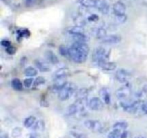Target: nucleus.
Segmentation results:
<instances>
[{
    "label": "nucleus",
    "mask_w": 147,
    "mask_h": 138,
    "mask_svg": "<svg viewBox=\"0 0 147 138\" xmlns=\"http://www.w3.org/2000/svg\"><path fill=\"white\" fill-rule=\"evenodd\" d=\"M34 63L39 70L41 72H47L50 70V65L47 60H42L40 59H37L34 60Z\"/></svg>",
    "instance_id": "14"
},
{
    "label": "nucleus",
    "mask_w": 147,
    "mask_h": 138,
    "mask_svg": "<svg viewBox=\"0 0 147 138\" xmlns=\"http://www.w3.org/2000/svg\"><path fill=\"white\" fill-rule=\"evenodd\" d=\"M90 32H91V34L95 38L98 39V40H102L103 37L107 35L106 34V30L103 29V27H93L90 30Z\"/></svg>",
    "instance_id": "13"
},
{
    "label": "nucleus",
    "mask_w": 147,
    "mask_h": 138,
    "mask_svg": "<svg viewBox=\"0 0 147 138\" xmlns=\"http://www.w3.org/2000/svg\"><path fill=\"white\" fill-rule=\"evenodd\" d=\"M59 52L62 56L69 58V47H65L64 45H61L59 47Z\"/></svg>",
    "instance_id": "28"
},
{
    "label": "nucleus",
    "mask_w": 147,
    "mask_h": 138,
    "mask_svg": "<svg viewBox=\"0 0 147 138\" xmlns=\"http://www.w3.org/2000/svg\"><path fill=\"white\" fill-rule=\"evenodd\" d=\"M73 38V40L76 42H84L87 43L89 40V38L88 36H86L85 34H70Z\"/></svg>",
    "instance_id": "20"
},
{
    "label": "nucleus",
    "mask_w": 147,
    "mask_h": 138,
    "mask_svg": "<svg viewBox=\"0 0 147 138\" xmlns=\"http://www.w3.org/2000/svg\"><path fill=\"white\" fill-rule=\"evenodd\" d=\"M45 82V79L42 76H39V77L36 78L35 80H34V86H39L40 85L44 84Z\"/></svg>",
    "instance_id": "33"
},
{
    "label": "nucleus",
    "mask_w": 147,
    "mask_h": 138,
    "mask_svg": "<svg viewBox=\"0 0 147 138\" xmlns=\"http://www.w3.org/2000/svg\"><path fill=\"white\" fill-rule=\"evenodd\" d=\"M23 83L18 78H14L11 80V86L16 91H22L23 89Z\"/></svg>",
    "instance_id": "23"
},
{
    "label": "nucleus",
    "mask_w": 147,
    "mask_h": 138,
    "mask_svg": "<svg viewBox=\"0 0 147 138\" xmlns=\"http://www.w3.org/2000/svg\"><path fill=\"white\" fill-rule=\"evenodd\" d=\"M88 95V91L86 89H80L77 90L76 92V99H82V98H87Z\"/></svg>",
    "instance_id": "25"
},
{
    "label": "nucleus",
    "mask_w": 147,
    "mask_h": 138,
    "mask_svg": "<svg viewBox=\"0 0 147 138\" xmlns=\"http://www.w3.org/2000/svg\"><path fill=\"white\" fill-rule=\"evenodd\" d=\"M121 138H132V134L129 131L125 130L121 133Z\"/></svg>",
    "instance_id": "37"
},
{
    "label": "nucleus",
    "mask_w": 147,
    "mask_h": 138,
    "mask_svg": "<svg viewBox=\"0 0 147 138\" xmlns=\"http://www.w3.org/2000/svg\"><path fill=\"white\" fill-rule=\"evenodd\" d=\"M88 20H89V21H97L98 20V17L96 14H91V15L90 16V17H88Z\"/></svg>",
    "instance_id": "39"
},
{
    "label": "nucleus",
    "mask_w": 147,
    "mask_h": 138,
    "mask_svg": "<svg viewBox=\"0 0 147 138\" xmlns=\"http://www.w3.org/2000/svg\"><path fill=\"white\" fill-rule=\"evenodd\" d=\"M121 132L117 130V129H113L110 132L108 135V138H121Z\"/></svg>",
    "instance_id": "30"
},
{
    "label": "nucleus",
    "mask_w": 147,
    "mask_h": 138,
    "mask_svg": "<svg viewBox=\"0 0 147 138\" xmlns=\"http://www.w3.org/2000/svg\"><path fill=\"white\" fill-rule=\"evenodd\" d=\"M6 52L9 55H14L16 53V48L14 47H13V46L10 45L9 47H6Z\"/></svg>",
    "instance_id": "36"
},
{
    "label": "nucleus",
    "mask_w": 147,
    "mask_h": 138,
    "mask_svg": "<svg viewBox=\"0 0 147 138\" xmlns=\"http://www.w3.org/2000/svg\"><path fill=\"white\" fill-rule=\"evenodd\" d=\"M1 138H8V137H7V135H1Z\"/></svg>",
    "instance_id": "41"
},
{
    "label": "nucleus",
    "mask_w": 147,
    "mask_h": 138,
    "mask_svg": "<svg viewBox=\"0 0 147 138\" xmlns=\"http://www.w3.org/2000/svg\"><path fill=\"white\" fill-rule=\"evenodd\" d=\"M32 82H34L33 79L31 78H29L24 79V81H23V84L26 88H30L32 84Z\"/></svg>",
    "instance_id": "35"
},
{
    "label": "nucleus",
    "mask_w": 147,
    "mask_h": 138,
    "mask_svg": "<svg viewBox=\"0 0 147 138\" xmlns=\"http://www.w3.org/2000/svg\"><path fill=\"white\" fill-rule=\"evenodd\" d=\"M77 91V86L75 83L67 82L66 84L58 92V98L61 101H66L70 99Z\"/></svg>",
    "instance_id": "2"
},
{
    "label": "nucleus",
    "mask_w": 147,
    "mask_h": 138,
    "mask_svg": "<svg viewBox=\"0 0 147 138\" xmlns=\"http://www.w3.org/2000/svg\"><path fill=\"white\" fill-rule=\"evenodd\" d=\"M45 57L46 60L51 64H57L59 62L58 57L51 50H47L45 52Z\"/></svg>",
    "instance_id": "15"
},
{
    "label": "nucleus",
    "mask_w": 147,
    "mask_h": 138,
    "mask_svg": "<svg viewBox=\"0 0 147 138\" xmlns=\"http://www.w3.org/2000/svg\"><path fill=\"white\" fill-rule=\"evenodd\" d=\"M88 106L93 111H100L104 108V104L100 98L93 97L88 101Z\"/></svg>",
    "instance_id": "8"
},
{
    "label": "nucleus",
    "mask_w": 147,
    "mask_h": 138,
    "mask_svg": "<svg viewBox=\"0 0 147 138\" xmlns=\"http://www.w3.org/2000/svg\"><path fill=\"white\" fill-rule=\"evenodd\" d=\"M99 93H100V96L103 99V102L106 104H109L111 102V96L108 89H106V88H103L100 89Z\"/></svg>",
    "instance_id": "18"
},
{
    "label": "nucleus",
    "mask_w": 147,
    "mask_h": 138,
    "mask_svg": "<svg viewBox=\"0 0 147 138\" xmlns=\"http://www.w3.org/2000/svg\"><path fill=\"white\" fill-rule=\"evenodd\" d=\"M95 8L97 9L100 13L103 14H107L110 9V7L106 0H96Z\"/></svg>",
    "instance_id": "10"
},
{
    "label": "nucleus",
    "mask_w": 147,
    "mask_h": 138,
    "mask_svg": "<svg viewBox=\"0 0 147 138\" xmlns=\"http://www.w3.org/2000/svg\"><path fill=\"white\" fill-rule=\"evenodd\" d=\"M88 55L78 51L76 48L70 46L69 47V58L76 63H83L86 61Z\"/></svg>",
    "instance_id": "4"
},
{
    "label": "nucleus",
    "mask_w": 147,
    "mask_h": 138,
    "mask_svg": "<svg viewBox=\"0 0 147 138\" xmlns=\"http://www.w3.org/2000/svg\"><path fill=\"white\" fill-rule=\"evenodd\" d=\"M30 138H38V137H37L36 135H31V136L30 137Z\"/></svg>",
    "instance_id": "42"
},
{
    "label": "nucleus",
    "mask_w": 147,
    "mask_h": 138,
    "mask_svg": "<svg viewBox=\"0 0 147 138\" xmlns=\"http://www.w3.org/2000/svg\"><path fill=\"white\" fill-rule=\"evenodd\" d=\"M84 125L87 129L93 132H101L103 131V126L100 122L93 119H88L84 122Z\"/></svg>",
    "instance_id": "6"
},
{
    "label": "nucleus",
    "mask_w": 147,
    "mask_h": 138,
    "mask_svg": "<svg viewBox=\"0 0 147 138\" xmlns=\"http://www.w3.org/2000/svg\"><path fill=\"white\" fill-rule=\"evenodd\" d=\"M24 4H25V5L27 6V7H32V6L34 5V4H35L37 0H24Z\"/></svg>",
    "instance_id": "38"
},
{
    "label": "nucleus",
    "mask_w": 147,
    "mask_h": 138,
    "mask_svg": "<svg viewBox=\"0 0 147 138\" xmlns=\"http://www.w3.org/2000/svg\"><path fill=\"white\" fill-rule=\"evenodd\" d=\"M88 105L87 98L77 99V100L67 107L66 113L69 116H72L77 113H81L86 109V106Z\"/></svg>",
    "instance_id": "1"
},
{
    "label": "nucleus",
    "mask_w": 147,
    "mask_h": 138,
    "mask_svg": "<svg viewBox=\"0 0 147 138\" xmlns=\"http://www.w3.org/2000/svg\"><path fill=\"white\" fill-rule=\"evenodd\" d=\"M72 47L76 48L78 51L82 52V53H85L86 55H88L89 52H90V48L88 44L84 42H76L74 41L72 44Z\"/></svg>",
    "instance_id": "11"
},
{
    "label": "nucleus",
    "mask_w": 147,
    "mask_h": 138,
    "mask_svg": "<svg viewBox=\"0 0 147 138\" xmlns=\"http://www.w3.org/2000/svg\"><path fill=\"white\" fill-rule=\"evenodd\" d=\"M132 94V86L130 83H126V84L121 86L116 91V98L120 101L129 100Z\"/></svg>",
    "instance_id": "3"
},
{
    "label": "nucleus",
    "mask_w": 147,
    "mask_h": 138,
    "mask_svg": "<svg viewBox=\"0 0 147 138\" xmlns=\"http://www.w3.org/2000/svg\"><path fill=\"white\" fill-rule=\"evenodd\" d=\"M67 32L70 34H85V30L83 27L80 26H73V27H69L67 29Z\"/></svg>",
    "instance_id": "19"
},
{
    "label": "nucleus",
    "mask_w": 147,
    "mask_h": 138,
    "mask_svg": "<svg viewBox=\"0 0 147 138\" xmlns=\"http://www.w3.org/2000/svg\"><path fill=\"white\" fill-rule=\"evenodd\" d=\"M131 73L130 71L124 68H120L116 70L115 77L116 79L120 83H128L131 78Z\"/></svg>",
    "instance_id": "7"
},
{
    "label": "nucleus",
    "mask_w": 147,
    "mask_h": 138,
    "mask_svg": "<svg viewBox=\"0 0 147 138\" xmlns=\"http://www.w3.org/2000/svg\"><path fill=\"white\" fill-rule=\"evenodd\" d=\"M45 128V124L43 121L40 120L38 122H35V124H34V127H33V129L34 131H38V132H40V131H42Z\"/></svg>",
    "instance_id": "29"
},
{
    "label": "nucleus",
    "mask_w": 147,
    "mask_h": 138,
    "mask_svg": "<svg viewBox=\"0 0 147 138\" xmlns=\"http://www.w3.org/2000/svg\"><path fill=\"white\" fill-rule=\"evenodd\" d=\"M100 40L105 45H116L121 41V37L117 34H110L106 35Z\"/></svg>",
    "instance_id": "9"
},
{
    "label": "nucleus",
    "mask_w": 147,
    "mask_h": 138,
    "mask_svg": "<svg viewBox=\"0 0 147 138\" xmlns=\"http://www.w3.org/2000/svg\"><path fill=\"white\" fill-rule=\"evenodd\" d=\"M1 45L7 47H9V46L11 45V43H10V42L7 40H1Z\"/></svg>",
    "instance_id": "40"
},
{
    "label": "nucleus",
    "mask_w": 147,
    "mask_h": 138,
    "mask_svg": "<svg viewBox=\"0 0 147 138\" xmlns=\"http://www.w3.org/2000/svg\"><path fill=\"white\" fill-rule=\"evenodd\" d=\"M127 127H128V123L125 122H116V123L114 124L113 126V129H117V130L120 131V132H123V131L126 130Z\"/></svg>",
    "instance_id": "22"
},
{
    "label": "nucleus",
    "mask_w": 147,
    "mask_h": 138,
    "mask_svg": "<svg viewBox=\"0 0 147 138\" xmlns=\"http://www.w3.org/2000/svg\"><path fill=\"white\" fill-rule=\"evenodd\" d=\"M37 74V70L34 67H30L27 68L24 70V75H25L27 77H33V76H35Z\"/></svg>",
    "instance_id": "24"
},
{
    "label": "nucleus",
    "mask_w": 147,
    "mask_h": 138,
    "mask_svg": "<svg viewBox=\"0 0 147 138\" xmlns=\"http://www.w3.org/2000/svg\"><path fill=\"white\" fill-rule=\"evenodd\" d=\"M146 114H147V103H146Z\"/></svg>",
    "instance_id": "44"
},
{
    "label": "nucleus",
    "mask_w": 147,
    "mask_h": 138,
    "mask_svg": "<svg viewBox=\"0 0 147 138\" xmlns=\"http://www.w3.org/2000/svg\"><path fill=\"white\" fill-rule=\"evenodd\" d=\"M69 73H70V70H69V69L67 68H59L58 70H57L55 72L54 75H53L54 80L57 78H67Z\"/></svg>",
    "instance_id": "17"
},
{
    "label": "nucleus",
    "mask_w": 147,
    "mask_h": 138,
    "mask_svg": "<svg viewBox=\"0 0 147 138\" xmlns=\"http://www.w3.org/2000/svg\"><path fill=\"white\" fill-rule=\"evenodd\" d=\"M98 65L102 70H106V71H111V70H115L116 68V63H113V62L107 61V60L101 62Z\"/></svg>",
    "instance_id": "16"
},
{
    "label": "nucleus",
    "mask_w": 147,
    "mask_h": 138,
    "mask_svg": "<svg viewBox=\"0 0 147 138\" xmlns=\"http://www.w3.org/2000/svg\"><path fill=\"white\" fill-rule=\"evenodd\" d=\"M79 3L85 8H93L96 7V0H79Z\"/></svg>",
    "instance_id": "21"
},
{
    "label": "nucleus",
    "mask_w": 147,
    "mask_h": 138,
    "mask_svg": "<svg viewBox=\"0 0 147 138\" xmlns=\"http://www.w3.org/2000/svg\"><path fill=\"white\" fill-rule=\"evenodd\" d=\"M136 138H146V137L144 136H138V137H136Z\"/></svg>",
    "instance_id": "43"
},
{
    "label": "nucleus",
    "mask_w": 147,
    "mask_h": 138,
    "mask_svg": "<svg viewBox=\"0 0 147 138\" xmlns=\"http://www.w3.org/2000/svg\"><path fill=\"white\" fill-rule=\"evenodd\" d=\"M127 20V16L126 14H122V15H119L116 16V22L118 24H123L124 22H126V21Z\"/></svg>",
    "instance_id": "32"
},
{
    "label": "nucleus",
    "mask_w": 147,
    "mask_h": 138,
    "mask_svg": "<svg viewBox=\"0 0 147 138\" xmlns=\"http://www.w3.org/2000/svg\"><path fill=\"white\" fill-rule=\"evenodd\" d=\"M36 118L33 116H30L25 119L24 122V125L26 128H30L35 124Z\"/></svg>",
    "instance_id": "26"
},
{
    "label": "nucleus",
    "mask_w": 147,
    "mask_h": 138,
    "mask_svg": "<svg viewBox=\"0 0 147 138\" xmlns=\"http://www.w3.org/2000/svg\"><path fill=\"white\" fill-rule=\"evenodd\" d=\"M72 136L75 138H87V135L84 134L83 132H78V131H71L70 132Z\"/></svg>",
    "instance_id": "31"
},
{
    "label": "nucleus",
    "mask_w": 147,
    "mask_h": 138,
    "mask_svg": "<svg viewBox=\"0 0 147 138\" xmlns=\"http://www.w3.org/2000/svg\"><path fill=\"white\" fill-rule=\"evenodd\" d=\"M126 7L121 1H117L113 6V12L115 16L122 15L126 14Z\"/></svg>",
    "instance_id": "12"
},
{
    "label": "nucleus",
    "mask_w": 147,
    "mask_h": 138,
    "mask_svg": "<svg viewBox=\"0 0 147 138\" xmlns=\"http://www.w3.org/2000/svg\"><path fill=\"white\" fill-rule=\"evenodd\" d=\"M109 56V52L106 49L102 47H96L93 50V55H92V59H93V62L96 63L97 64H99L101 62L106 60Z\"/></svg>",
    "instance_id": "5"
},
{
    "label": "nucleus",
    "mask_w": 147,
    "mask_h": 138,
    "mask_svg": "<svg viewBox=\"0 0 147 138\" xmlns=\"http://www.w3.org/2000/svg\"><path fill=\"white\" fill-rule=\"evenodd\" d=\"M21 134H22V129L20 127H19V126H17V127L13 129L11 135H12L13 137L17 138L18 137H20V135H21Z\"/></svg>",
    "instance_id": "34"
},
{
    "label": "nucleus",
    "mask_w": 147,
    "mask_h": 138,
    "mask_svg": "<svg viewBox=\"0 0 147 138\" xmlns=\"http://www.w3.org/2000/svg\"><path fill=\"white\" fill-rule=\"evenodd\" d=\"M74 22H76V24L78 26H80V27H84L86 24V20L81 15H78L75 17Z\"/></svg>",
    "instance_id": "27"
}]
</instances>
